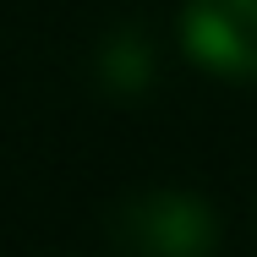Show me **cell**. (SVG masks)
<instances>
[{
  "label": "cell",
  "instance_id": "obj_1",
  "mask_svg": "<svg viewBox=\"0 0 257 257\" xmlns=\"http://www.w3.org/2000/svg\"><path fill=\"white\" fill-rule=\"evenodd\" d=\"M109 241L126 252L197 257L213 252L219 224H213V208L192 192H137L109 213Z\"/></svg>",
  "mask_w": 257,
  "mask_h": 257
},
{
  "label": "cell",
  "instance_id": "obj_2",
  "mask_svg": "<svg viewBox=\"0 0 257 257\" xmlns=\"http://www.w3.org/2000/svg\"><path fill=\"white\" fill-rule=\"evenodd\" d=\"M181 39L203 71L257 82V0H186Z\"/></svg>",
  "mask_w": 257,
  "mask_h": 257
},
{
  "label": "cell",
  "instance_id": "obj_3",
  "mask_svg": "<svg viewBox=\"0 0 257 257\" xmlns=\"http://www.w3.org/2000/svg\"><path fill=\"white\" fill-rule=\"evenodd\" d=\"M148 77H154V50L137 33H120V39H109L99 50V82L104 88L137 93V88H148Z\"/></svg>",
  "mask_w": 257,
  "mask_h": 257
}]
</instances>
